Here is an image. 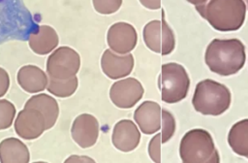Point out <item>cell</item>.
I'll return each mask as SVG.
<instances>
[{"label":"cell","instance_id":"cell-1","mask_svg":"<svg viewBox=\"0 0 248 163\" xmlns=\"http://www.w3.org/2000/svg\"><path fill=\"white\" fill-rule=\"evenodd\" d=\"M245 60V47L238 39H213L204 53L209 70L224 77L236 74L244 66Z\"/></svg>","mask_w":248,"mask_h":163},{"label":"cell","instance_id":"cell-24","mask_svg":"<svg viewBox=\"0 0 248 163\" xmlns=\"http://www.w3.org/2000/svg\"><path fill=\"white\" fill-rule=\"evenodd\" d=\"M161 133L156 134L148 144V154L151 160L156 163L161 161Z\"/></svg>","mask_w":248,"mask_h":163},{"label":"cell","instance_id":"cell-17","mask_svg":"<svg viewBox=\"0 0 248 163\" xmlns=\"http://www.w3.org/2000/svg\"><path fill=\"white\" fill-rule=\"evenodd\" d=\"M24 108H33L41 112L46 120V130L52 128L59 115V105L54 97L39 93L31 96L25 103Z\"/></svg>","mask_w":248,"mask_h":163},{"label":"cell","instance_id":"cell-7","mask_svg":"<svg viewBox=\"0 0 248 163\" xmlns=\"http://www.w3.org/2000/svg\"><path fill=\"white\" fill-rule=\"evenodd\" d=\"M142 37L146 47L157 53L168 55L175 48V38L172 29L163 18L147 22L142 30Z\"/></svg>","mask_w":248,"mask_h":163},{"label":"cell","instance_id":"cell-27","mask_svg":"<svg viewBox=\"0 0 248 163\" xmlns=\"http://www.w3.org/2000/svg\"><path fill=\"white\" fill-rule=\"evenodd\" d=\"M140 3L146 9L158 10L161 8V0H139Z\"/></svg>","mask_w":248,"mask_h":163},{"label":"cell","instance_id":"cell-20","mask_svg":"<svg viewBox=\"0 0 248 163\" xmlns=\"http://www.w3.org/2000/svg\"><path fill=\"white\" fill-rule=\"evenodd\" d=\"M78 86L77 76L67 80H56L48 77L46 89L52 95L59 98H67L72 96Z\"/></svg>","mask_w":248,"mask_h":163},{"label":"cell","instance_id":"cell-12","mask_svg":"<svg viewBox=\"0 0 248 163\" xmlns=\"http://www.w3.org/2000/svg\"><path fill=\"white\" fill-rule=\"evenodd\" d=\"M133 54H118L110 49H106L101 57V68L103 73L111 80H117L129 76L134 68Z\"/></svg>","mask_w":248,"mask_h":163},{"label":"cell","instance_id":"cell-8","mask_svg":"<svg viewBox=\"0 0 248 163\" xmlns=\"http://www.w3.org/2000/svg\"><path fill=\"white\" fill-rule=\"evenodd\" d=\"M143 93V86L135 78L119 80L109 88L111 102L120 109L133 108L142 98Z\"/></svg>","mask_w":248,"mask_h":163},{"label":"cell","instance_id":"cell-22","mask_svg":"<svg viewBox=\"0 0 248 163\" xmlns=\"http://www.w3.org/2000/svg\"><path fill=\"white\" fill-rule=\"evenodd\" d=\"M16 112V107L11 101L0 99V130H5L12 126Z\"/></svg>","mask_w":248,"mask_h":163},{"label":"cell","instance_id":"cell-2","mask_svg":"<svg viewBox=\"0 0 248 163\" xmlns=\"http://www.w3.org/2000/svg\"><path fill=\"white\" fill-rule=\"evenodd\" d=\"M196 10L215 30L229 32L243 25L247 9L243 0H209Z\"/></svg>","mask_w":248,"mask_h":163},{"label":"cell","instance_id":"cell-11","mask_svg":"<svg viewBox=\"0 0 248 163\" xmlns=\"http://www.w3.org/2000/svg\"><path fill=\"white\" fill-rule=\"evenodd\" d=\"M99 132V121L90 114L78 115L74 119L71 127L72 139L82 148L93 147L98 140Z\"/></svg>","mask_w":248,"mask_h":163},{"label":"cell","instance_id":"cell-25","mask_svg":"<svg viewBox=\"0 0 248 163\" xmlns=\"http://www.w3.org/2000/svg\"><path fill=\"white\" fill-rule=\"evenodd\" d=\"M10 88V76L8 72L0 67V98L3 97Z\"/></svg>","mask_w":248,"mask_h":163},{"label":"cell","instance_id":"cell-29","mask_svg":"<svg viewBox=\"0 0 248 163\" xmlns=\"http://www.w3.org/2000/svg\"><path fill=\"white\" fill-rule=\"evenodd\" d=\"M245 2H246V4H245L246 5V9L248 10V0H245Z\"/></svg>","mask_w":248,"mask_h":163},{"label":"cell","instance_id":"cell-26","mask_svg":"<svg viewBox=\"0 0 248 163\" xmlns=\"http://www.w3.org/2000/svg\"><path fill=\"white\" fill-rule=\"evenodd\" d=\"M67 162H81V163L92 162V163H94L95 160L93 158H90V157L85 156V155H76V154H73V155L69 156L65 160V163H67Z\"/></svg>","mask_w":248,"mask_h":163},{"label":"cell","instance_id":"cell-28","mask_svg":"<svg viewBox=\"0 0 248 163\" xmlns=\"http://www.w3.org/2000/svg\"><path fill=\"white\" fill-rule=\"evenodd\" d=\"M187 2H189L190 4H193L195 6H198V5H202L204 3H206L208 0H186Z\"/></svg>","mask_w":248,"mask_h":163},{"label":"cell","instance_id":"cell-10","mask_svg":"<svg viewBox=\"0 0 248 163\" xmlns=\"http://www.w3.org/2000/svg\"><path fill=\"white\" fill-rule=\"evenodd\" d=\"M14 126L18 137L31 141L39 138L46 131V120L38 110L24 108L17 114Z\"/></svg>","mask_w":248,"mask_h":163},{"label":"cell","instance_id":"cell-6","mask_svg":"<svg viewBox=\"0 0 248 163\" xmlns=\"http://www.w3.org/2000/svg\"><path fill=\"white\" fill-rule=\"evenodd\" d=\"M47 76L56 80H67L77 76L80 68V56L74 49L63 46L55 49L47 57Z\"/></svg>","mask_w":248,"mask_h":163},{"label":"cell","instance_id":"cell-16","mask_svg":"<svg viewBox=\"0 0 248 163\" xmlns=\"http://www.w3.org/2000/svg\"><path fill=\"white\" fill-rule=\"evenodd\" d=\"M16 80L19 86L28 93L42 92L46 88L48 76L36 65H24L19 68Z\"/></svg>","mask_w":248,"mask_h":163},{"label":"cell","instance_id":"cell-4","mask_svg":"<svg viewBox=\"0 0 248 163\" xmlns=\"http://www.w3.org/2000/svg\"><path fill=\"white\" fill-rule=\"evenodd\" d=\"M179 155L183 163H219L218 150L210 133L202 128L189 130L179 144Z\"/></svg>","mask_w":248,"mask_h":163},{"label":"cell","instance_id":"cell-13","mask_svg":"<svg viewBox=\"0 0 248 163\" xmlns=\"http://www.w3.org/2000/svg\"><path fill=\"white\" fill-rule=\"evenodd\" d=\"M140 141V132L130 119H121L113 127L111 143L114 147L123 152H129L138 147Z\"/></svg>","mask_w":248,"mask_h":163},{"label":"cell","instance_id":"cell-9","mask_svg":"<svg viewBox=\"0 0 248 163\" xmlns=\"http://www.w3.org/2000/svg\"><path fill=\"white\" fill-rule=\"evenodd\" d=\"M107 43L112 51L126 54L136 48L138 33L135 27L128 22H115L108 30Z\"/></svg>","mask_w":248,"mask_h":163},{"label":"cell","instance_id":"cell-23","mask_svg":"<svg viewBox=\"0 0 248 163\" xmlns=\"http://www.w3.org/2000/svg\"><path fill=\"white\" fill-rule=\"evenodd\" d=\"M123 0H92L94 10L101 15H111L117 12Z\"/></svg>","mask_w":248,"mask_h":163},{"label":"cell","instance_id":"cell-19","mask_svg":"<svg viewBox=\"0 0 248 163\" xmlns=\"http://www.w3.org/2000/svg\"><path fill=\"white\" fill-rule=\"evenodd\" d=\"M228 143L234 153L248 158V118L241 119L231 127Z\"/></svg>","mask_w":248,"mask_h":163},{"label":"cell","instance_id":"cell-18","mask_svg":"<svg viewBox=\"0 0 248 163\" xmlns=\"http://www.w3.org/2000/svg\"><path fill=\"white\" fill-rule=\"evenodd\" d=\"M29 161L30 152L22 141L10 137L0 142L1 163H28Z\"/></svg>","mask_w":248,"mask_h":163},{"label":"cell","instance_id":"cell-15","mask_svg":"<svg viewBox=\"0 0 248 163\" xmlns=\"http://www.w3.org/2000/svg\"><path fill=\"white\" fill-rule=\"evenodd\" d=\"M59 44V37L56 30L50 25L42 24L31 32L28 37V45L33 52L39 55H46L52 52Z\"/></svg>","mask_w":248,"mask_h":163},{"label":"cell","instance_id":"cell-14","mask_svg":"<svg viewBox=\"0 0 248 163\" xmlns=\"http://www.w3.org/2000/svg\"><path fill=\"white\" fill-rule=\"evenodd\" d=\"M160 105L154 101L142 102L134 112V119L143 134L151 135L161 129Z\"/></svg>","mask_w":248,"mask_h":163},{"label":"cell","instance_id":"cell-21","mask_svg":"<svg viewBox=\"0 0 248 163\" xmlns=\"http://www.w3.org/2000/svg\"><path fill=\"white\" fill-rule=\"evenodd\" d=\"M161 141L165 144L170 140L175 132L174 116L166 109L161 110Z\"/></svg>","mask_w":248,"mask_h":163},{"label":"cell","instance_id":"cell-3","mask_svg":"<svg viewBox=\"0 0 248 163\" xmlns=\"http://www.w3.org/2000/svg\"><path fill=\"white\" fill-rule=\"evenodd\" d=\"M230 89L223 83L206 79L197 83L192 105L194 109L204 115L217 116L225 113L231 106Z\"/></svg>","mask_w":248,"mask_h":163},{"label":"cell","instance_id":"cell-5","mask_svg":"<svg viewBox=\"0 0 248 163\" xmlns=\"http://www.w3.org/2000/svg\"><path fill=\"white\" fill-rule=\"evenodd\" d=\"M158 87L164 102L173 104L182 101L190 87V78L186 69L175 62L163 64L158 78Z\"/></svg>","mask_w":248,"mask_h":163}]
</instances>
